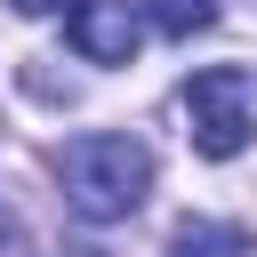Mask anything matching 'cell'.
<instances>
[{
	"mask_svg": "<svg viewBox=\"0 0 257 257\" xmlns=\"http://www.w3.org/2000/svg\"><path fill=\"white\" fill-rule=\"evenodd\" d=\"M56 185H64V209L88 217V225H120L145 209L153 193V145L128 137V128H80L64 153H56Z\"/></svg>",
	"mask_w": 257,
	"mask_h": 257,
	"instance_id": "6da1fadb",
	"label": "cell"
},
{
	"mask_svg": "<svg viewBox=\"0 0 257 257\" xmlns=\"http://www.w3.org/2000/svg\"><path fill=\"white\" fill-rule=\"evenodd\" d=\"M257 128V96H249V72L241 64H201L185 80V137L201 161H233Z\"/></svg>",
	"mask_w": 257,
	"mask_h": 257,
	"instance_id": "7a4b0ae2",
	"label": "cell"
},
{
	"mask_svg": "<svg viewBox=\"0 0 257 257\" xmlns=\"http://www.w3.org/2000/svg\"><path fill=\"white\" fill-rule=\"evenodd\" d=\"M64 40L88 64H128L137 40H145V16H137V0H72L64 8Z\"/></svg>",
	"mask_w": 257,
	"mask_h": 257,
	"instance_id": "3957f363",
	"label": "cell"
},
{
	"mask_svg": "<svg viewBox=\"0 0 257 257\" xmlns=\"http://www.w3.org/2000/svg\"><path fill=\"white\" fill-rule=\"evenodd\" d=\"M137 16L153 32H169V40H193V32L217 24V0H137Z\"/></svg>",
	"mask_w": 257,
	"mask_h": 257,
	"instance_id": "277c9868",
	"label": "cell"
},
{
	"mask_svg": "<svg viewBox=\"0 0 257 257\" xmlns=\"http://www.w3.org/2000/svg\"><path fill=\"white\" fill-rule=\"evenodd\" d=\"M0 257H40V241H32V225H24V209L0 193Z\"/></svg>",
	"mask_w": 257,
	"mask_h": 257,
	"instance_id": "5b68a950",
	"label": "cell"
},
{
	"mask_svg": "<svg viewBox=\"0 0 257 257\" xmlns=\"http://www.w3.org/2000/svg\"><path fill=\"white\" fill-rule=\"evenodd\" d=\"M8 8H16V16H56L64 0H8Z\"/></svg>",
	"mask_w": 257,
	"mask_h": 257,
	"instance_id": "8992f818",
	"label": "cell"
},
{
	"mask_svg": "<svg viewBox=\"0 0 257 257\" xmlns=\"http://www.w3.org/2000/svg\"><path fill=\"white\" fill-rule=\"evenodd\" d=\"M64 257H96V249H64Z\"/></svg>",
	"mask_w": 257,
	"mask_h": 257,
	"instance_id": "52a82bcc",
	"label": "cell"
},
{
	"mask_svg": "<svg viewBox=\"0 0 257 257\" xmlns=\"http://www.w3.org/2000/svg\"><path fill=\"white\" fill-rule=\"evenodd\" d=\"M177 257H193V249H177Z\"/></svg>",
	"mask_w": 257,
	"mask_h": 257,
	"instance_id": "ba28073f",
	"label": "cell"
}]
</instances>
